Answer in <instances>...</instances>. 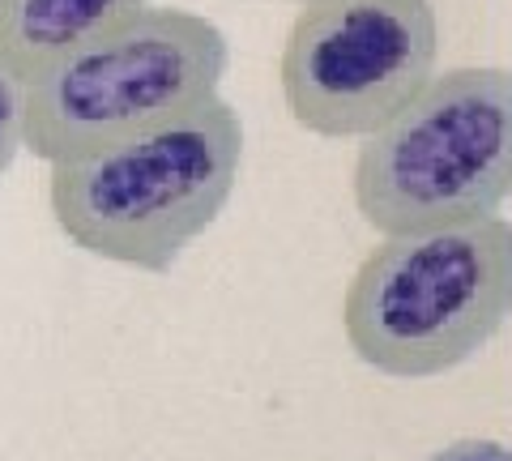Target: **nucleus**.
Masks as SVG:
<instances>
[{
  "label": "nucleus",
  "mask_w": 512,
  "mask_h": 461,
  "mask_svg": "<svg viewBox=\"0 0 512 461\" xmlns=\"http://www.w3.org/2000/svg\"><path fill=\"white\" fill-rule=\"evenodd\" d=\"M227 35L201 13L146 5L26 82V150L52 163L99 154L214 99Z\"/></svg>",
  "instance_id": "nucleus-4"
},
{
  "label": "nucleus",
  "mask_w": 512,
  "mask_h": 461,
  "mask_svg": "<svg viewBox=\"0 0 512 461\" xmlns=\"http://www.w3.org/2000/svg\"><path fill=\"white\" fill-rule=\"evenodd\" d=\"M291 5H308V0H291Z\"/></svg>",
  "instance_id": "nucleus-10"
},
{
  "label": "nucleus",
  "mask_w": 512,
  "mask_h": 461,
  "mask_svg": "<svg viewBox=\"0 0 512 461\" xmlns=\"http://www.w3.org/2000/svg\"><path fill=\"white\" fill-rule=\"evenodd\" d=\"M512 321V222L384 235L342 291V333L363 368L436 380Z\"/></svg>",
  "instance_id": "nucleus-2"
},
{
  "label": "nucleus",
  "mask_w": 512,
  "mask_h": 461,
  "mask_svg": "<svg viewBox=\"0 0 512 461\" xmlns=\"http://www.w3.org/2000/svg\"><path fill=\"white\" fill-rule=\"evenodd\" d=\"M5 13H9V0H0V30H5Z\"/></svg>",
  "instance_id": "nucleus-9"
},
{
  "label": "nucleus",
  "mask_w": 512,
  "mask_h": 461,
  "mask_svg": "<svg viewBox=\"0 0 512 461\" xmlns=\"http://www.w3.org/2000/svg\"><path fill=\"white\" fill-rule=\"evenodd\" d=\"M146 5L150 0H9L0 65L26 86L73 47L116 30Z\"/></svg>",
  "instance_id": "nucleus-6"
},
{
  "label": "nucleus",
  "mask_w": 512,
  "mask_h": 461,
  "mask_svg": "<svg viewBox=\"0 0 512 461\" xmlns=\"http://www.w3.org/2000/svg\"><path fill=\"white\" fill-rule=\"evenodd\" d=\"M350 197L380 240L495 218L512 197V69L436 73L406 111L363 137Z\"/></svg>",
  "instance_id": "nucleus-3"
},
{
  "label": "nucleus",
  "mask_w": 512,
  "mask_h": 461,
  "mask_svg": "<svg viewBox=\"0 0 512 461\" xmlns=\"http://www.w3.org/2000/svg\"><path fill=\"white\" fill-rule=\"evenodd\" d=\"M436 60L431 0H308L286 30L278 86L303 133L363 141L419 99Z\"/></svg>",
  "instance_id": "nucleus-5"
},
{
  "label": "nucleus",
  "mask_w": 512,
  "mask_h": 461,
  "mask_svg": "<svg viewBox=\"0 0 512 461\" xmlns=\"http://www.w3.org/2000/svg\"><path fill=\"white\" fill-rule=\"evenodd\" d=\"M244 171V120L214 94L99 154L52 163V218L86 257L167 274L222 218Z\"/></svg>",
  "instance_id": "nucleus-1"
},
{
  "label": "nucleus",
  "mask_w": 512,
  "mask_h": 461,
  "mask_svg": "<svg viewBox=\"0 0 512 461\" xmlns=\"http://www.w3.org/2000/svg\"><path fill=\"white\" fill-rule=\"evenodd\" d=\"M18 150H26V86L0 65V180L9 176Z\"/></svg>",
  "instance_id": "nucleus-7"
},
{
  "label": "nucleus",
  "mask_w": 512,
  "mask_h": 461,
  "mask_svg": "<svg viewBox=\"0 0 512 461\" xmlns=\"http://www.w3.org/2000/svg\"><path fill=\"white\" fill-rule=\"evenodd\" d=\"M427 461H512V444L487 440V436H461V440H448Z\"/></svg>",
  "instance_id": "nucleus-8"
}]
</instances>
